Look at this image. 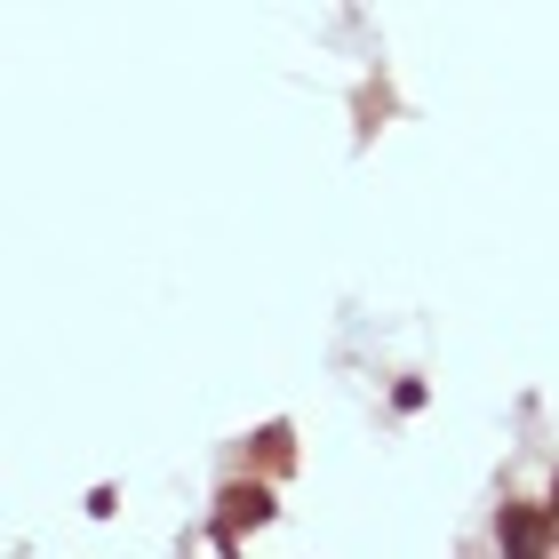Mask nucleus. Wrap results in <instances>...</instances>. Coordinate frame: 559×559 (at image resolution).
Masks as SVG:
<instances>
[{"label": "nucleus", "mask_w": 559, "mask_h": 559, "mask_svg": "<svg viewBox=\"0 0 559 559\" xmlns=\"http://www.w3.org/2000/svg\"><path fill=\"white\" fill-rule=\"evenodd\" d=\"M240 520H248V527L272 520V496H264V488H224V527H216V544H233Z\"/></svg>", "instance_id": "obj_1"}]
</instances>
